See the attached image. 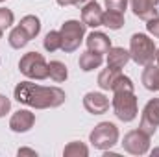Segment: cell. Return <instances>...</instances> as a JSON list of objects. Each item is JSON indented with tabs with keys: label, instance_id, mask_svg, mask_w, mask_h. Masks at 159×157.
Segmentation results:
<instances>
[{
	"label": "cell",
	"instance_id": "cell-1",
	"mask_svg": "<svg viewBox=\"0 0 159 157\" xmlns=\"http://www.w3.org/2000/svg\"><path fill=\"white\" fill-rule=\"evenodd\" d=\"M13 96L19 104H24L28 107H35V109H52V107H59L65 104L67 94L63 89L59 87H43L32 81H20L17 83Z\"/></svg>",
	"mask_w": 159,
	"mask_h": 157
},
{
	"label": "cell",
	"instance_id": "cell-2",
	"mask_svg": "<svg viewBox=\"0 0 159 157\" xmlns=\"http://www.w3.org/2000/svg\"><path fill=\"white\" fill-rule=\"evenodd\" d=\"M113 111H115V117L122 122L135 120L139 113L137 98L133 92V81L124 74L113 87Z\"/></svg>",
	"mask_w": 159,
	"mask_h": 157
},
{
	"label": "cell",
	"instance_id": "cell-3",
	"mask_svg": "<svg viewBox=\"0 0 159 157\" xmlns=\"http://www.w3.org/2000/svg\"><path fill=\"white\" fill-rule=\"evenodd\" d=\"M157 54V48L154 44V41L144 34H133L129 39V57L137 63V65H150L154 63Z\"/></svg>",
	"mask_w": 159,
	"mask_h": 157
},
{
	"label": "cell",
	"instance_id": "cell-4",
	"mask_svg": "<svg viewBox=\"0 0 159 157\" xmlns=\"http://www.w3.org/2000/svg\"><path fill=\"white\" fill-rule=\"evenodd\" d=\"M89 141L98 150H109L119 142V128L113 122H100L89 133Z\"/></svg>",
	"mask_w": 159,
	"mask_h": 157
},
{
	"label": "cell",
	"instance_id": "cell-5",
	"mask_svg": "<svg viewBox=\"0 0 159 157\" xmlns=\"http://www.w3.org/2000/svg\"><path fill=\"white\" fill-rule=\"evenodd\" d=\"M19 70L30 79H46L48 78V63L39 52H28L19 61Z\"/></svg>",
	"mask_w": 159,
	"mask_h": 157
},
{
	"label": "cell",
	"instance_id": "cell-6",
	"mask_svg": "<svg viewBox=\"0 0 159 157\" xmlns=\"http://www.w3.org/2000/svg\"><path fill=\"white\" fill-rule=\"evenodd\" d=\"M61 50L65 54H70L74 50H78L81 41H83V35H85V24L80 22V20H67L61 30Z\"/></svg>",
	"mask_w": 159,
	"mask_h": 157
},
{
	"label": "cell",
	"instance_id": "cell-7",
	"mask_svg": "<svg viewBox=\"0 0 159 157\" xmlns=\"http://www.w3.org/2000/svg\"><path fill=\"white\" fill-rule=\"evenodd\" d=\"M120 144H122V148H124L128 154H131V155H144V154H148V150H150V135L144 133V131L139 128V129H133V131L126 133V135H124V141H122Z\"/></svg>",
	"mask_w": 159,
	"mask_h": 157
},
{
	"label": "cell",
	"instance_id": "cell-8",
	"mask_svg": "<svg viewBox=\"0 0 159 157\" xmlns=\"http://www.w3.org/2000/svg\"><path fill=\"white\" fill-rule=\"evenodd\" d=\"M159 128V98H152L141 115V129L144 133H148L150 137L157 131Z\"/></svg>",
	"mask_w": 159,
	"mask_h": 157
},
{
	"label": "cell",
	"instance_id": "cell-9",
	"mask_svg": "<svg viewBox=\"0 0 159 157\" xmlns=\"http://www.w3.org/2000/svg\"><path fill=\"white\" fill-rule=\"evenodd\" d=\"M83 107L91 115H104L109 109V98L102 92H87L83 96Z\"/></svg>",
	"mask_w": 159,
	"mask_h": 157
},
{
	"label": "cell",
	"instance_id": "cell-10",
	"mask_svg": "<svg viewBox=\"0 0 159 157\" xmlns=\"http://www.w3.org/2000/svg\"><path fill=\"white\" fill-rule=\"evenodd\" d=\"M34 124H35V115L26 109H19L9 118V128L15 133H26L34 128Z\"/></svg>",
	"mask_w": 159,
	"mask_h": 157
},
{
	"label": "cell",
	"instance_id": "cell-11",
	"mask_svg": "<svg viewBox=\"0 0 159 157\" xmlns=\"http://www.w3.org/2000/svg\"><path fill=\"white\" fill-rule=\"evenodd\" d=\"M102 17H104V11L100 7V4L96 0H91L87 4H83V9H81V22L85 26H91V28H98L102 26Z\"/></svg>",
	"mask_w": 159,
	"mask_h": 157
},
{
	"label": "cell",
	"instance_id": "cell-12",
	"mask_svg": "<svg viewBox=\"0 0 159 157\" xmlns=\"http://www.w3.org/2000/svg\"><path fill=\"white\" fill-rule=\"evenodd\" d=\"M129 4H131L133 15L143 19V20H150V19L157 17V13H159V9L154 0H129Z\"/></svg>",
	"mask_w": 159,
	"mask_h": 157
},
{
	"label": "cell",
	"instance_id": "cell-13",
	"mask_svg": "<svg viewBox=\"0 0 159 157\" xmlns=\"http://www.w3.org/2000/svg\"><path fill=\"white\" fill-rule=\"evenodd\" d=\"M111 48V39L102 32H91L87 35V50H93L96 54H107Z\"/></svg>",
	"mask_w": 159,
	"mask_h": 157
},
{
	"label": "cell",
	"instance_id": "cell-14",
	"mask_svg": "<svg viewBox=\"0 0 159 157\" xmlns=\"http://www.w3.org/2000/svg\"><path fill=\"white\" fill-rule=\"evenodd\" d=\"M129 50H124L120 46H111L107 52V67L111 69H124V65L129 61Z\"/></svg>",
	"mask_w": 159,
	"mask_h": 157
},
{
	"label": "cell",
	"instance_id": "cell-15",
	"mask_svg": "<svg viewBox=\"0 0 159 157\" xmlns=\"http://www.w3.org/2000/svg\"><path fill=\"white\" fill-rule=\"evenodd\" d=\"M120 76H122L120 69H111V67L104 69V70L100 72V76H98V85H100V89H104V91H113V87H115V83L120 79Z\"/></svg>",
	"mask_w": 159,
	"mask_h": 157
},
{
	"label": "cell",
	"instance_id": "cell-16",
	"mask_svg": "<svg viewBox=\"0 0 159 157\" xmlns=\"http://www.w3.org/2000/svg\"><path fill=\"white\" fill-rule=\"evenodd\" d=\"M78 65L83 72L94 70V69H98V67L102 65V56L96 54V52H93V50H87V52H83V54L80 56Z\"/></svg>",
	"mask_w": 159,
	"mask_h": 157
},
{
	"label": "cell",
	"instance_id": "cell-17",
	"mask_svg": "<svg viewBox=\"0 0 159 157\" xmlns=\"http://www.w3.org/2000/svg\"><path fill=\"white\" fill-rule=\"evenodd\" d=\"M143 85L148 91H159V65H146L143 72Z\"/></svg>",
	"mask_w": 159,
	"mask_h": 157
},
{
	"label": "cell",
	"instance_id": "cell-18",
	"mask_svg": "<svg viewBox=\"0 0 159 157\" xmlns=\"http://www.w3.org/2000/svg\"><path fill=\"white\" fill-rule=\"evenodd\" d=\"M102 26H106V28H109V30H120V28L124 26V13L113 11V9L104 11Z\"/></svg>",
	"mask_w": 159,
	"mask_h": 157
},
{
	"label": "cell",
	"instance_id": "cell-19",
	"mask_svg": "<svg viewBox=\"0 0 159 157\" xmlns=\"http://www.w3.org/2000/svg\"><path fill=\"white\" fill-rule=\"evenodd\" d=\"M30 41H32V37L26 34V30H24L20 24H19V26H15V28L11 30V34H9V44H11L13 48H17V50L24 48Z\"/></svg>",
	"mask_w": 159,
	"mask_h": 157
},
{
	"label": "cell",
	"instance_id": "cell-20",
	"mask_svg": "<svg viewBox=\"0 0 159 157\" xmlns=\"http://www.w3.org/2000/svg\"><path fill=\"white\" fill-rule=\"evenodd\" d=\"M48 76L54 79L56 83H61L69 78V70L65 67V63L61 61H50L48 63Z\"/></svg>",
	"mask_w": 159,
	"mask_h": 157
},
{
	"label": "cell",
	"instance_id": "cell-21",
	"mask_svg": "<svg viewBox=\"0 0 159 157\" xmlns=\"http://www.w3.org/2000/svg\"><path fill=\"white\" fill-rule=\"evenodd\" d=\"M20 26L26 30V34H28L32 39H35L41 32V20L35 15H26V17H22V19H20Z\"/></svg>",
	"mask_w": 159,
	"mask_h": 157
},
{
	"label": "cell",
	"instance_id": "cell-22",
	"mask_svg": "<svg viewBox=\"0 0 159 157\" xmlns=\"http://www.w3.org/2000/svg\"><path fill=\"white\" fill-rule=\"evenodd\" d=\"M63 155L65 157H87L89 155V148L83 142H80V141H72V142H69L65 146Z\"/></svg>",
	"mask_w": 159,
	"mask_h": 157
},
{
	"label": "cell",
	"instance_id": "cell-23",
	"mask_svg": "<svg viewBox=\"0 0 159 157\" xmlns=\"http://www.w3.org/2000/svg\"><path fill=\"white\" fill-rule=\"evenodd\" d=\"M43 46H44V50H46V52L61 50V34H59V32H56V30L48 32V34L44 35V39H43Z\"/></svg>",
	"mask_w": 159,
	"mask_h": 157
},
{
	"label": "cell",
	"instance_id": "cell-24",
	"mask_svg": "<svg viewBox=\"0 0 159 157\" xmlns=\"http://www.w3.org/2000/svg\"><path fill=\"white\" fill-rule=\"evenodd\" d=\"M13 20H15L13 11H11V9H7V7H0V30L9 28V26L13 24Z\"/></svg>",
	"mask_w": 159,
	"mask_h": 157
},
{
	"label": "cell",
	"instance_id": "cell-25",
	"mask_svg": "<svg viewBox=\"0 0 159 157\" xmlns=\"http://www.w3.org/2000/svg\"><path fill=\"white\" fill-rule=\"evenodd\" d=\"M106 6H107V9L124 13V9H126V6H128V0H106Z\"/></svg>",
	"mask_w": 159,
	"mask_h": 157
},
{
	"label": "cell",
	"instance_id": "cell-26",
	"mask_svg": "<svg viewBox=\"0 0 159 157\" xmlns=\"http://www.w3.org/2000/svg\"><path fill=\"white\" fill-rule=\"evenodd\" d=\"M146 30H148V34H152L156 39H159V17H154V19L146 20Z\"/></svg>",
	"mask_w": 159,
	"mask_h": 157
},
{
	"label": "cell",
	"instance_id": "cell-27",
	"mask_svg": "<svg viewBox=\"0 0 159 157\" xmlns=\"http://www.w3.org/2000/svg\"><path fill=\"white\" fill-rule=\"evenodd\" d=\"M9 109H11V100L6 98L4 94H0V118L6 117L9 113Z\"/></svg>",
	"mask_w": 159,
	"mask_h": 157
},
{
	"label": "cell",
	"instance_id": "cell-28",
	"mask_svg": "<svg viewBox=\"0 0 159 157\" xmlns=\"http://www.w3.org/2000/svg\"><path fill=\"white\" fill-rule=\"evenodd\" d=\"M59 6H83V4H87V2H91V0H56Z\"/></svg>",
	"mask_w": 159,
	"mask_h": 157
},
{
	"label": "cell",
	"instance_id": "cell-29",
	"mask_svg": "<svg viewBox=\"0 0 159 157\" xmlns=\"http://www.w3.org/2000/svg\"><path fill=\"white\" fill-rule=\"evenodd\" d=\"M17 154H19V155H34V157L37 155V152H35V150H30V148H20Z\"/></svg>",
	"mask_w": 159,
	"mask_h": 157
},
{
	"label": "cell",
	"instance_id": "cell-30",
	"mask_svg": "<svg viewBox=\"0 0 159 157\" xmlns=\"http://www.w3.org/2000/svg\"><path fill=\"white\" fill-rule=\"evenodd\" d=\"M152 155H159V148H156V150L152 152Z\"/></svg>",
	"mask_w": 159,
	"mask_h": 157
},
{
	"label": "cell",
	"instance_id": "cell-31",
	"mask_svg": "<svg viewBox=\"0 0 159 157\" xmlns=\"http://www.w3.org/2000/svg\"><path fill=\"white\" fill-rule=\"evenodd\" d=\"M156 61H157V65H159V48H157V54H156Z\"/></svg>",
	"mask_w": 159,
	"mask_h": 157
},
{
	"label": "cell",
	"instance_id": "cell-32",
	"mask_svg": "<svg viewBox=\"0 0 159 157\" xmlns=\"http://www.w3.org/2000/svg\"><path fill=\"white\" fill-rule=\"evenodd\" d=\"M2 32H4V30H0V39H2Z\"/></svg>",
	"mask_w": 159,
	"mask_h": 157
},
{
	"label": "cell",
	"instance_id": "cell-33",
	"mask_svg": "<svg viewBox=\"0 0 159 157\" xmlns=\"http://www.w3.org/2000/svg\"><path fill=\"white\" fill-rule=\"evenodd\" d=\"M154 2H156V4H159V0H154Z\"/></svg>",
	"mask_w": 159,
	"mask_h": 157
},
{
	"label": "cell",
	"instance_id": "cell-34",
	"mask_svg": "<svg viewBox=\"0 0 159 157\" xmlns=\"http://www.w3.org/2000/svg\"><path fill=\"white\" fill-rule=\"evenodd\" d=\"M0 2H6V0H0Z\"/></svg>",
	"mask_w": 159,
	"mask_h": 157
}]
</instances>
